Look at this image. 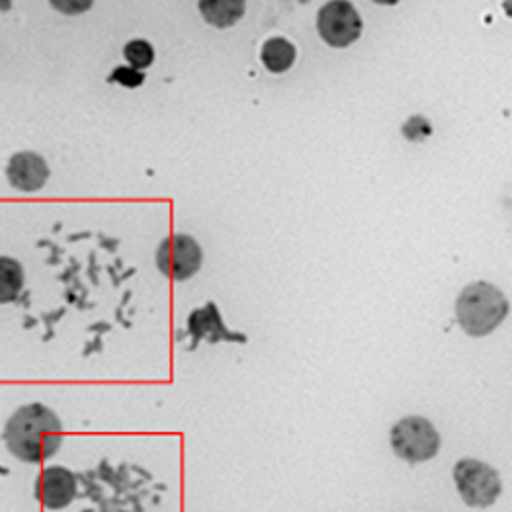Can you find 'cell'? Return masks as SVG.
<instances>
[{
	"instance_id": "13",
	"label": "cell",
	"mask_w": 512,
	"mask_h": 512,
	"mask_svg": "<svg viewBox=\"0 0 512 512\" xmlns=\"http://www.w3.org/2000/svg\"><path fill=\"white\" fill-rule=\"evenodd\" d=\"M123 58L127 60V64L138 68V70H146L154 64V48L150 41L146 39H132L127 41L125 48H123Z\"/></svg>"
},
{
	"instance_id": "1",
	"label": "cell",
	"mask_w": 512,
	"mask_h": 512,
	"mask_svg": "<svg viewBox=\"0 0 512 512\" xmlns=\"http://www.w3.org/2000/svg\"><path fill=\"white\" fill-rule=\"evenodd\" d=\"M3 437L17 459L39 463L58 453L64 431L54 410L44 404H29L9 418Z\"/></svg>"
},
{
	"instance_id": "6",
	"label": "cell",
	"mask_w": 512,
	"mask_h": 512,
	"mask_svg": "<svg viewBox=\"0 0 512 512\" xmlns=\"http://www.w3.org/2000/svg\"><path fill=\"white\" fill-rule=\"evenodd\" d=\"M363 21L349 0H330L318 13V33L332 48H347L361 37Z\"/></svg>"
},
{
	"instance_id": "12",
	"label": "cell",
	"mask_w": 512,
	"mask_h": 512,
	"mask_svg": "<svg viewBox=\"0 0 512 512\" xmlns=\"http://www.w3.org/2000/svg\"><path fill=\"white\" fill-rule=\"evenodd\" d=\"M25 283V273L19 261L0 256V304L15 302Z\"/></svg>"
},
{
	"instance_id": "9",
	"label": "cell",
	"mask_w": 512,
	"mask_h": 512,
	"mask_svg": "<svg viewBox=\"0 0 512 512\" xmlns=\"http://www.w3.org/2000/svg\"><path fill=\"white\" fill-rule=\"evenodd\" d=\"M187 328H189V334L193 338L191 340V351L201 343V340H207L209 345H218L220 340H228V343H234V340H236V343H246L244 334H236V332H230L226 328V324L222 322L220 310L213 302H209L203 308L193 310V314L189 316Z\"/></svg>"
},
{
	"instance_id": "17",
	"label": "cell",
	"mask_w": 512,
	"mask_h": 512,
	"mask_svg": "<svg viewBox=\"0 0 512 512\" xmlns=\"http://www.w3.org/2000/svg\"><path fill=\"white\" fill-rule=\"evenodd\" d=\"M504 11L508 17H512V0H504Z\"/></svg>"
},
{
	"instance_id": "3",
	"label": "cell",
	"mask_w": 512,
	"mask_h": 512,
	"mask_svg": "<svg viewBox=\"0 0 512 512\" xmlns=\"http://www.w3.org/2000/svg\"><path fill=\"white\" fill-rule=\"evenodd\" d=\"M390 441L394 453L408 463L429 461L441 449V435L433 422L422 416H408L396 422Z\"/></svg>"
},
{
	"instance_id": "15",
	"label": "cell",
	"mask_w": 512,
	"mask_h": 512,
	"mask_svg": "<svg viewBox=\"0 0 512 512\" xmlns=\"http://www.w3.org/2000/svg\"><path fill=\"white\" fill-rule=\"evenodd\" d=\"M50 5L64 15H80L87 13L95 5V0H50Z\"/></svg>"
},
{
	"instance_id": "18",
	"label": "cell",
	"mask_w": 512,
	"mask_h": 512,
	"mask_svg": "<svg viewBox=\"0 0 512 512\" xmlns=\"http://www.w3.org/2000/svg\"><path fill=\"white\" fill-rule=\"evenodd\" d=\"M373 3H379V5H396L398 0H373Z\"/></svg>"
},
{
	"instance_id": "5",
	"label": "cell",
	"mask_w": 512,
	"mask_h": 512,
	"mask_svg": "<svg viewBox=\"0 0 512 512\" xmlns=\"http://www.w3.org/2000/svg\"><path fill=\"white\" fill-rule=\"evenodd\" d=\"M203 263V252L195 238L187 234H173L160 242L156 265L162 275L175 281L191 279Z\"/></svg>"
},
{
	"instance_id": "7",
	"label": "cell",
	"mask_w": 512,
	"mask_h": 512,
	"mask_svg": "<svg viewBox=\"0 0 512 512\" xmlns=\"http://www.w3.org/2000/svg\"><path fill=\"white\" fill-rule=\"evenodd\" d=\"M76 492L78 484L74 474L60 465L44 469L35 482V498L48 510L66 508L76 498Z\"/></svg>"
},
{
	"instance_id": "8",
	"label": "cell",
	"mask_w": 512,
	"mask_h": 512,
	"mask_svg": "<svg viewBox=\"0 0 512 512\" xmlns=\"http://www.w3.org/2000/svg\"><path fill=\"white\" fill-rule=\"evenodd\" d=\"M7 179L13 189L35 193L44 189L50 179V166L37 152H17L7 164Z\"/></svg>"
},
{
	"instance_id": "14",
	"label": "cell",
	"mask_w": 512,
	"mask_h": 512,
	"mask_svg": "<svg viewBox=\"0 0 512 512\" xmlns=\"http://www.w3.org/2000/svg\"><path fill=\"white\" fill-rule=\"evenodd\" d=\"M144 80H146L144 72L138 70V68H134V66H119V68H115V70L111 72V76H109V82L123 84V87H127V89H138V87H142Z\"/></svg>"
},
{
	"instance_id": "2",
	"label": "cell",
	"mask_w": 512,
	"mask_h": 512,
	"mask_svg": "<svg viewBox=\"0 0 512 512\" xmlns=\"http://www.w3.org/2000/svg\"><path fill=\"white\" fill-rule=\"evenodd\" d=\"M506 295L492 283L480 281L463 287L455 304L459 326L469 336H486L494 332L508 316Z\"/></svg>"
},
{
	"instance_id": "4",
	"label": "cell",
	"mask_w": 512,
	"mask_h": 512,
	"mask_svg": "<svg viewBox=\"0 0 512 512\" xmlns=\"http://www.w3.org/2000/svg\"><path fill=\"white\" fill-rule=\"evenodd\" d=\"M453 478L463 502L474 508L492 506L502 492L500 474L478 459H461L453 469Z\"/></svg>"
},
{
	"instance_id": "16",
	"label": "cell",
	"mask_w": 512,
	"mask_h": 512,
	"mask_svg": "<svg viewBox=\"0 0 512 512\" xmlns=\"http://www.w3.org/2000/svg\"><path fill=\"white\" fill-rule=\"evenodd\" d=\"M13 7V0H0V13H7Z\"/></svg>"
},
{
	"instance_id": "11",
	"label": "cell",
	"mask_w": 512,
	"mask_h": 512,
	"mask_svg": "<svg viewBox=\"0 0 512 512\" xmlns=\"http://www.w3.org/2000/svg\"><path fill=\"white\" fill-rule=\"evenodd\" d=\"M295 58H297V50L285 37H271L263 44L261 62L273 74L287 72L295 64Z\"/></svg>"
},
{
	"instance_id": "10",
	"label": "cell",
	"mask_w": 512,
	"mask_h": 512,
	"mask_svg": "<svg viewBox=\"0 0 512 512\" xmlns=\"http://www.w3.org/2000/svg\"><path fill=\"white\" fill-rule=\"evenodd\" d=\"M199 13L213 27H234L246 13V0H199Z\"/></svg>"
}]
</instances>
